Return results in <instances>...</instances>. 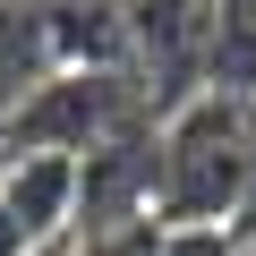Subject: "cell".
Masks as SVG:
<instances>
[{"mask_svg": "<svg viewBox=\"0 0 256 256\" xmlns=\"http://www.w3.org/2000/svg\"><path fill=\"white\" fill-rule=\"evenodd\" d=\"M256 205V94H188L162 111V180L154 222L162 230H239Z\"/></svg>", "mask_w": 256, "mask_h": 256, "instance_id": "cell-1", "label": "cell"}, {"mask_svg": "<svg viewBox=\"0 0 256 256\" xmlns=\"http://www.w3.org/2000/svg\"><path fill=\"white\" fill-rule=\"evenodd\" d=\"M214 0H120V34H128V77H137L162 111L205 94L214 77Z\"/></svg>", "mask_w": 256, "mask_h": 256, "instance_id": "cell-2", "label": "cell"}, {"mask_svg": "<svg viewBox=\"0 0 256 256\" xmlns=\"http://www.w3.org/2000/svg\"><path fill=\"white\" fill-rule=\"evenodd\" d=\"M0 205L26 222L34 248L77 239V154H0Z\"/></svg>", "mask_w": 256, "mask_h": 256, "instance_id": "cell-3", "label": "cell"}, {"mask_svg": "<svg viewBox=\"0 0 256 256\" xmlns=\"http://www.w3.org/2000/svg\"><path fill=\"white\" fill-rule=\"evenodd\" d=\"M171 230L162 222H128V230H102V239H68V256H162Z\"/></svg>", "mask_w": 256, "mask_h": 256, "instance_id": "cell-4", "label": "cell"}, {"mask_svg": "<svg viewBox=\"0 0 256 256\" xmlns=\"http://www.w3.org/2000/svg\"><path fill=\"white\" fill-rule=\"evenodd\" d=\"M0 256H52V248H34V239H26V222L0 205Z\"/></svg>", "mask_w": 256, "mask_h": 256, "instance_id": "cell-5", "label": "cell"}]
</instances>
